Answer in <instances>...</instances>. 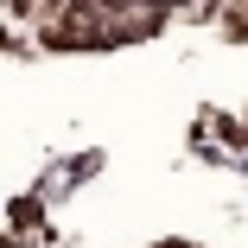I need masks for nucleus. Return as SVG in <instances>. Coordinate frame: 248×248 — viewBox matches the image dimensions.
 <instances>
[{
  "mask_svg": "<svg viewBox=\"0 0 248 248\" xmlns=\"http://www.w3.org/2000/svg\"><path fill=\"white\" fill-rule=\"evenodd\" d=\"M217 32H223L229 45H248V0H229L223 19H217Z\"/></svg>",
  "mask_w": 248,
  "mask_h": 248,
  "instance_id": "nucleus-1",
  "label": "nucleus"
},
{
  "mask_svg": "<svg viewBox=\"0 0 248 248\" xmlns=\"http://www.w3.org/2000/svg\"><path fill=\"white\" fill-rule=\"evenodd\" d=\"M7 58H13V64L38 58V26H13V32H7Z\"/></svg>",
  "mask_w": 248,
  "mask_h": 248,
  "instance_id": "nucleus-2",
  "label": "nucleus"
},
{
  "mask_svg": "<svg viewBox=\"0 0 248 248\" xmlns=\"http://www.w3.org/2000/svg\"><path fill=\"white\" fill-rule=\"evenodd\" d=\"M89 172H102V153H77V159L64 166V178H70V185H83Z\"/></svg>",
  "mask_w": 248,
  "mask_h": 248,
  "instance_id": "nucleus-3",
  "label": "nucleus"
},
{
  "mask_svg": "<svg viewBox=\"0 0 248 248\" xmlns=\"http://www.w3.org/2000/svg\"><path fill=\"white\" fill-rule=\"evenodd\" d=\"M153 248H197V242H185V235H166V242H153Z\"/></svg>",
  "mask_w": 248,
  "mask_h": 248,
  "instance_id": "nucleus-4",
  "label": "nucleus"
}]
</instances>
